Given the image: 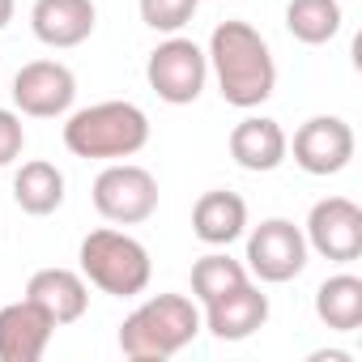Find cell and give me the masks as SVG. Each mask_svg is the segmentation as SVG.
Instances as JSON below:
<instances>
[{"mask_svg": "<svg viewBox=\"0 0 362 362\" xmlns=\"http://www.w3.org/2000/svg\"><path fill=\"white\" fill-rule=\"evenodd\" d=\"M209 73L218 81V94L235 111H256L277 90V60L264 43V35L252 22H218L209 35Z\"/></svg>", "mask_w": 362, "mask_h": 362, "instance_id": "6da1fadb", "label": "cell"}, {"mask_svg": "<svg viewBox=\"0 0 362 362\" xmlns=\"http://www.w3.org/2000/svg\"><path fill=\"white\" fill-rule=\"evenodd\" d=\"M205 332L201 303L188 294H153L119 324V349L132 362H162Z\"/></svg>", "mask_w": 362, "mask_h": 362, "instance_id": "7a4b0ae2", "label": "cell"}, {"mask_svg": "<svg viewBox=\"0 0 362 362\" xmlns=\"http://www.w3.org/2000/svg\"><path fill=\"white\" fill-rule=\"evenodd\" d=\"M149 145V115L128 98H107L64 119V149L86 162H119Z\"/></svg>", "mask_w": 362, "mask_h": 362, "instance_id": "3957f363", "label": "cell"}, {"mask_svg": "<svg viewBox=\"0 0 362 362\" xmlns=\"http://www.w3.org/2000/svg\"><path fill=\"white\" fill-rule=\"evenodd\" d=\"M77 264H81V277L111 298H136L149 290V277H153L149 247L115 226L90 230L77 247Z\"/></svg>", "mask_w": 362, "mask_h": 362, "instance_id": "277c9868", "label": "cell"}, {"mask_svg": "<svg viewBox=\"0 0 362 362\" xmlns=\"http://www.w3.org/2000/svg\"><path fill=\"white\" fill-rule=\"evenodd\" d=\"M145 81L149 90L170 103V107H192L201 94H205V81H209V56L201 43L184 39V35H166L149 60H145Z\"/></svg>", "mask_w": 362, "mask_h": 362, "instance_id": "5b68a950", "label": "cell"}, {"mask_svg": "<svg viewBox=\"0 0 362 362\" xmlns=\"http://www.w3.org/2000/svg\"><path fill=\"white\" fill-rule=\"evenodd\" d=\"M90 197H94L98 218H107L111 226H141L158 214V179L153 170L119 158L98 170Z\"/></svg>", "mask_w": 362, "mask_h": 362, "instance_id": "8992f818", "label": "cell"}, {"mask_svg": "<svg viewBox=\"0 0 362 362\" xmlns=\"http://www.w3.org/2000/svg\"><path fill=\"white\" fill-rule=\"evenodd\" d=\"M243 235H247L243 264H247L252 281H260V286H286V281H294L307 269L311 247H307L303 226H294L290 218H264L260 226H252Z\"/></svg>", "mask_w": 362, "mask_h": 362, "instance_id": "52a82bcc", "label": "cell"}, {"mask_svg": "<svg viewBox=\"0 0 362 362\" xmlns=\"http://www.w3.org/2000/svg\"><path fill=\"white\" fill-rule=\"evenodd\" d=\"M77 103V73L60 60H30L13 77V111L30 119H60Z\"/></svg>", "mask_w": 362, "mask_h": 362, "instance_id": "ba28073f", "label": "cell"}, {"mask_svg": "<svg viewBox=\"0 0 362 362\" xmlns=\"http://www.w3.org/2000/svg\"><path fill=\"white\" fill-rule=\"evenodd\" d=\"M354 149H358V136H354L349 119H341V115H311L298 124V132L290 141L294 166L315 179L341 175L354 162Z\"/></svg>", "mask_w": 362, "mask_h": 362, "instance_id": "9c48e42d", "label": "cell"}, {"mask_svg": "<svg viewBox=\"0 0 362 362\" xmlns=\"http://www.w3.org/2000/svg\"><path fill=\"white\" fill-rule=\"evenodd\" d=\"M307 247L332 264H354L362 256V209L349 197H324L307 214Z\"/></svg>", "mask_w": 362, "mask_h": 362, "instance_id": "30bf717a", "label": "cell"}, {"mask_svg": "<svg viewBox=\"0 0 362 362\" xmlns=\"http://www.w3.org/2000/svg\"><path fill=\"white\" fill-rule=\"evenodd\" d=\"M201 320H205V332L218 337V341H247L269 324V294L247 277L243 286H235V290L218 294L214 303H205Z\"/></svg>", "mask_w": 362, "mask_h": 362, "instance_id": "8fae6325", "label": "cell"}, {"mask_svg": "<svg viewBox=\"0 0 362 362\" xmlns=\"http://www.w3.org/2000/svg\"><path fill=\"white\" fill-rule=\"evenodd\" d=\"M94 26H98L94 0H35L30 5V30L52 52L81 47L94 35Z\"/></svg>", "mask_w": 362, "mask_h": 362, "instance_id": "7c38bea8", "label": "cell"}, {"mask_svg": "<svg viewBox=\"0 0 362 362\" xmlns=\"http://www.w3.org/2000/svg\"><path fill=\"white\" fill-rule=\"evenodd\" d=\"M52 332L56 320L30 298L0 307V362H39L52 345Z\"/></svg>", "mask_w": 362, "mask_h": 362, "instance_id": "4fadbf2b", "label": "cell"}, {"mask_svg": "<svg viewBox=\"0 0 362 362\" xmlns=\"http://www.w3.org/2000/svg\"><path fill=\"white\" fill-rule=\"evenodd\" d=\"M226 145H230V158L243 170H252V175H269V170H277L290 158V136L269 115H243L230 128V141Z\"/></svg>", "mask_w": 362, "mask_h": 362, "instance_id": "5bb4252c", "label": "cell"}, {"mask_svg": "<svg viewBox=\"0 0 362 362\" xmlns=\"http://www.w3.org/2000/svg\"><path fill=\"white\" fill-rule=\"evenodd\" d=\"M26 298L39 303V307L56 320V328H64V324H77V320L86 315V307H90V281H86L77 269L52 264V269L30 273Z\"/></svg>", "mask_w": 362, "mask_h": 362, "instance_id": "9a60e30c", "label": "cell"}, {"mask_svg": "<svg viewBox=\"0 0 362 362\" xmlns=\"http://www.w3.org/2000/svg\"><path fill=\"white\" fill-rule=\"evenodd\" d=\"M247 230V201L239 192L214 188L201 192V201L192 205V235L205 247H230L235 239H243Z\"/></svg>", "mask_w": 362, "mask_h": 362, "instance_id": "2e32d148", "label": "cell"}, {"mask_svg": "<svg viewBox=\"0 0 362 362\" xmlns=\"http://www.w3.org/2000/svg\"><path fill=\"white\" fill-rule=\"evenodd\" d=\"M13 201L30 218H47L64 205V170L47 158H30L13 175Z\"/></svg>", "mask_w": 362, "mask_h": 362, "instance_id": "e0dca14e", "label": "cell"}, {"mask_svg": "<svg viewBox=\"0 0 362 362\" xmlns=\"http://www.w3.org/2000/svg\"><path fill=\"white\" fill-rule=\"evenodd\" d=\"M315 315L328 332H354L362 328V277L332 273L315 290Z\"/></svg>", "mask_w": 362, "mask_h": 362, "instance_id": "ac0fdd59", "label": "cell"}, {"mask_svg": "<svg viewBox=\"0 0 362 362\" xmlns=\"http://www.w3.org/2000/svg\"><path fill=\"white\" fill-rule=\"evenodd\" d=\"M341 0H290L286 5V30L307 43V47H324L341 35Z\"/></svg>", "mask_w": 362, "mask_h": 362, "instance_id": "d6986e66", "label": "cell"}, {"mask_svg": "<svg viewBox=\"0 0 362 362\" xmlns=\"http://www.w3.org/2000/svg\"><path fill=\"white\" fill-rule=\"evenodd\" d=\"M252 273H247V264L243 260H235L230 252H205L197 264H192V298L205 307V303H214L218 294H226V290H235V286H243Z\"/></svg>", "mask_w": 362, "mask_h": 362, "instance_id": "ffe728a7", "label": "cell"}, {"mask_svg": "<svg viewBox=\"0 0 362 362\" xmlns=\"http://www.w3.org/2000/svg\"><path fill=\"white\" fill-rule=\"evenodd\" d=\"M141 22L158 35H179L201 9V0H136Z\"/></svg>", "mask_w": 362, "mask_h": 362, "instance_id": "44dd1931", "label": "cell"}, {"mask_svg": "<svg viewBox=\"0 0 362 362\" xmlns=\"http://www.w3.org/2000/svg\"><path fill=\"white\" fill-rule=\"evenodd\" d=\"M26 149V128H22V115L13 107H0V170L13 166Z\"/></svg>", "mask_w": 362, "mask_h": 362, "instance_id": "7402d4cb", "label": "cell"}, {"mask_svg": "<svg viewBox=\"0 0 362 362\" xmlns=\"http://www.w3.org/2000/svg\"><path fill=\"white\" fill-rule=\"evenodd\" d=\"M311 362H354V354H345V349H324V354H311Z\"/></svg>", "mask_w": 362, "mask_h": 362, "instance_id": "603a6c76", "label": "cell"}, {"mask_svg": "<svg viewBox=\"0 0 362 362\" xmlns=\"http://www.w3.org/2000/svg\"><path fill=\"white\" fill-rule=\"evenodd\" d=\"M13 13H18V0H0V30L13 22Z\"/></svg>", "mask_w": 362, "mask_h": 362, "instance_id": "cb8c5ba5", "label": "cell"}]
</instances>
